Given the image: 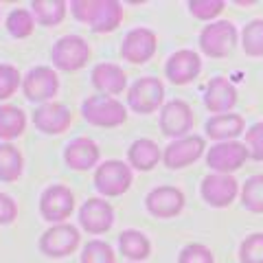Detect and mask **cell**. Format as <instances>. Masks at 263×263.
<instances>
[{
    "label": "cell",
    "instance_id": "6da1fadb",
    "mask_svg": "<svg viewBox=\"0 0 263 263\" xmlns=\"http://www.w3.org/2000/svg\"><path fill=\"white\" fill-rule=\"evenodd\" d=\"M70 11L95 33H112L123 22V5L117 0H72Z\"/></svg>",
    "mask_w": 263,
    "mask_h": 263
},
{
    "label": "cell",
    "instance_id": "7a4b0ae2",
    "mask_svg": "<svg viewBox=\"0 0 263 263\" xmlns=\"http://www.w3.org/2000/svg\"><path fill=\"white\" fill-rule=\"evenodd\" d=\"M81 114L90 125L97 127H119L127 121V110L121 101L112 97H103V95H95L84 99L81 103Z\"/></svg>",
    "mask_w": 263,
    "mask_h": 263
},
{
    "label": "cell",
    "instance_id": "3957f363",
    "mask_svg": "<svg viewBox=\"0 0 263 263\" xmlns=\"http://www.w3.org/2000/svg\"><path fill=\"white\" fill-rule=\"evenodd\" d=\"M90 60V44L79 35H64L51 48V62L57 70L75 72Z\"/></svg>",
    "mask_w": 263,
    "mask_h": 263
},
{
    "label": "cell",
    "instance_id": "277c9868",
    "mask_svg": "<svg viewBox=\"0 0 263 263\" xmlns=\"http://www.w3.org/2000/svg\"><path fill=\"white\" fill-rule=\"evenodd\" d=\"M95 186L105 197L123 195L132 186V167L123 160H105L95 171Z\"/></svg>",
    "mask_w": 263,
    "mask_h": 263
},
{
    "label": "cell",
    "instance_id": "5b68a950",
    "mask_svg": "<svg viewBox=\"0 0 263 263\" xmlns=\"http://www.w3.org/2000/svg\"><path fill=\"white\" fill-rule=\"evenodd\" d=\"M237 44V29L233 22L217 20L204 27L200 33V48L209 57H226Z\"/></svg>",
    "mask_w": 263,
    "mask_h": 263
},
{
    "label": "cell",
    "instance_id": "8992f818",
    "mask_svg": "<svg viewBox=\"0 0 263 263\" xmlns=\"http://www.w3.org/2000/svg\"><path fill=\"white\" fill-rule=\"evenodd\" d=\"M72 211H75V195L68 186L51 184L40 195V213L51 224H64V219H68Z\"/></svg>",
    "mask_w": 263,
    "mask_h": 263
},
{
    "label": "cell",
    "instance_id": "52a82bcc",
    "mask_svg": "<svg viewBox=\"0 0 263 263\" xmlns=\"http://www.w3.org/2000/svg\"><path fill=\"white\" fill-rule=\"evenodd\" d=\"M79 239V230L72 224H53L40 237V250L51 259H62L77 250Z\"/></svg>",
    "mask_w": 263,
    "mask_h": 263
},
{
    "label": "cell",
    "instance_id": "ba28073f",
    "mask_svg": "<svg viewBox=\"0 0 263 263\" xmlns=\"http://www.w3.org/2000/svg\"><path fill=\"white\" fill-rule=\"evenodd\" d=\"M60 90V77L48 66H35L22 79V92L33 103H48Z\"/></svg>",
    "mask_w": 263,
    "mask_h": 263
},
{
    "label": "cell",
    "instance_id": "9c48e42d",
    "mask_svg": "<svg viewBox=\"0 0 263 263\" xmlns=\"http://www.w3.org/2000/svg\"><path fill=\"white\" fill-rule=\"evenodd\" d=\"M164 101V86L156 77H141L132 84L127 92L129 108L138 114H154Z\"/></svg>",
    "mask_w": 263,
    "mask_h": 263
},
{
    "label": "cell",
    "instance_id": "30bf717a",
    "mask_svg": "<svg viewBox=\"0 0 263 263\" xmlns=\"http://www.w3.org/2000/svg\"><path fill=\"white\" fill-rule=\"evenodd\" d=\"M248 147L239 141H224L213 145L206 152V164L215 171V174H233V171L241 169L243 162L248 160Z\"/></svg>",
    "mask_w": 263,
    "mask_h": 263
},
{
    "label": "cell",
    "instance_id": "8fae6325",
    "mask_svg": "<svg viewBox=\"0 0 263 263\" xmlns=\"http://www.w3.org/2000/svg\"><path fill=\"white\" fill-rule=\"evenodd\" d=\"M158 48V37L147 27L132 29L121 42V57L129 64H147Z\"/></svg>",
    "mask_w": 263,
    "mask_h": 263
},
{
    "label": "cell",
    "instance_id": "7c38bea8",
    "mask_svg": "<svg viewBox=\"0 0 263 263\" xmlns=\"http://www.w3.org/2000/svg\"><path fill=\"white\" fill-rule=\"evenodd\" d=\"M193 129V110L182 99H174L160 110V132L169 138H184Z\"/></svg>",
    "mask_w": 263,
    "mask_h": 263
},
{
    "label": "cell",
    "instance_id": "4fadbf2b",
    "mask_svg": "<svg viewBox=\"0 0 263 263\" xmlns=\"http://www.w3.org/2000/svg\"><path fill=\"white\" fill-rule=\"evenodd\" d=\"M200 193L209 206L226 209L228 204L235 202L237 193H239V182L228 174H209L202 180Z\"/></svg>",
    "mask_w": 263,
    "mask_h": 263
},
{
    "label": "cell",
    "instance_id": "5bb4252c",
    "mask_svg": "<svg viewBox=\"0 0 263 263\" xmlns=\"http://www.w3.org/2000/svg\"><path fill=\"white\" fill-rule=\"evenodd\" d=\"M206 149L202 136H184V138H176L171 141L162 152V162L169 169H184L191 162H195Z\"/></svg>",
    "mask_w": 263,
    "mask_h": 263
},
{
    "label": "cell",
    "instance_id": "9a60e30c",
    "mask_svg": "<svg viewBox=\"0 0 263 263\" xmlns=\"http://www.w3.org/2000/svg\"><path fill=\"white\" fill-rule=\"evenodd\" d=\"M79 224L90 235L108 233L114 224V209L103 197H90L79 209Z\"/></svg>",
    "mask_w": 263,
    "mask_h": 263
},
{
    "label": "cell",
    "instance_id": "2e32d148",
    "mask_svg": "<svg viewBox=\"0 0 263 263\" xmlns=\"http://www.w3.org/2000/svg\"><path fill=\"white\" fill-rule=\"evenodd\" d=\"M145 206L158 219H171L182 213L184 209V193L176 186H156L145 197Z\"/></svg>",
    "mask_w": 263,
    "mask_h": 263
},
{
    "label": "cell",
    "instance_id": "e0dca14e",
    "mask_svg": "<svg viewBox=\"0 0 263 263\" xmlns=\"http://www.w3.org/2000/svg\"><path fill=\"white\" fill-rule=\"evenodd\" d=\"M72 123V112L66 103L60 101H48L37 105L33 112V125H35L42 134H64Z\"/></svg>",
    "mask_w": 263,
    "mask_h": 263
},
{
    "label": "cell",
    "instance_id": "ac0fdd59",
    "mask_svg": "<svg viewBox=\"0 0 263 263\" xmlns=\"http://www.w3.org/2000/svg\"><path fill=\"white\" fill-rule=\"evenodd\" d=\"M202 70V60L195 51H189V48H182V51H176L174 55L167 60L164 64V75L171 84L176 86H186L200 75Z\"/></svg>",
    "mask_w": 263,
    "mask_h": 263
},
{
    "label": "cell",
    "instance_id": "d6986e66",
    "mask_svg": "<svg viewBox=\"0 0 263 263\" xmlns=\"http://www.w3.org/2000/svg\"><path fill=\"white\" fill-rule=\"evenodd\" d=\"M99 158H101L99 145L92 138H86V136H79L75 141H70L64 149V162L75 171H88L97 167Z\"/></svg>",
    "mask_w": 263,
    "mask_h": 263
},
{
    "label": "cell",
    "instance_id": "ffe728a7",
    "mask_svg": "<svg viewBox=\"0 0 263 263\" xmlns=\"http://www.w3.org/2000/svg\"><path fill=\"white\" fill-rule=\"evenodd\" d=\"M237 103V88L224 77H213L204 92V105L213 114H226Z\"/></svg>",
    "mask_w": 263,
    "mask_h": 263
},
{
    "label": "cell",
    "instance_id": "44dd1931",
    "mask_svg": "<svg viewBox=\"0 0 263 263\" xmlns=\"http://www.w3.org/2000/svg\"><path fill=\"white\" fill-rule=\"evenodd\" d=\"M92 86L101 92L103 97H110V95H121L127 86V75L125 70L117 64H110V62H103V64H97L92 68Z\"/></svg>",
    "mask_w": 263,
    "mask_h": 263
},
{
    "label": "cell",
    "instance_id": "7402d4cb",
    "mask_svg": "<svg viewBox=\"0 0 263 263\" xmlns=\"http://www.w3.org/2000/svg\"><path fill=\"white\" fill-rule=\"evenodd\" d=\"M206 136L215 138V141L224 143V141H235L237 136L246 134V121L241 119V114L235 112H226V114H215L206 121Z\"/></svg>",
    "mask_w": 263,
    "mask_h": 263
},
{
    "label": "cell",
    "instance_id": "603a6c76",
    "mask_svg": "<svg viewBox=\"0 0 263 263\" xmlns=\"http://www.w3.org/2000/svg\"><path fill=\"white\" fill-rule=\"evenodd\" d=\"M160 160H162V152L152 138H138L127 149V162L136 171H152Z\"/></svg>",
    "mask_w": 263,
    "mask_h": 263
},
{
    "label": "cell",
    "instance_id": "cb8c5ba5",
    "mask_svg": "<svg viewBox=\"0 0 263 263\" xmlns=\"http://www.w3.org/2000/svg\"><path fill=\"white\" fill-rule=\"evenodd\" d=\"M119 250L123 257H127L132 261H145L152 254V243L145 233L127 228L119 235Z\"/></svg>",
    "mask_w": 263,
    "mask_h": 263
},
{
    "label": "cell",
    "instance_id": "d4e9b609",
    "mask_svg": "<svg viewBox=\"0 0 263 263\" xmlns=\"http://www.w3.org/2000/svg\"><path fill=\"white\" fill-rule=\"evenodd\" d=\"M24 129H27V114L18 105H0V141L9 143L22 136Z\"/></svg>",
    "mask_w": 263,
    "mask_h": 263
},
{
    "label": "cell",
    "instance_id": "484cf974",
    "mask_svg": "<svg viewBox=\"0 0 263 263\" xmlns=\"http://www.w3.org/2000/svg\"><path fill=\"white\" fill-rule=\"evenodd\" d=\"M66 11H68V5L64 0H35L31 5V13L35 18L37 24L42 27H55L66 18Z\"/></svg>",
    "mask_w": 263,
    "mask_h": 263
},
{
    "label": "cell",
    "instance_id": "4316f807",
    "mask_svg": "<svg viewBox=\"0 0 263 263\" xmlns=\"http://www.w3.org/2000/svg\"><path fill=\"white\" fill-rule=\"evenodd\" d=\"M24 171V158L18 147L11 143H0V180L15 182Z\"/></svg>",
    "mask_w": 263,
    "mask_h": 263
},
{
    "label": "cell",
    "instance_id": "83f0119b",
    "mask_svg": "<svg viewBox=\"0 0 263 263\" xmlns=\"http://www.w3.org/2000/svg\"><path fill=\"white\" fill-rule=\"evenodd\" d=\"M5 27L9 31L11 37L24 40V37L31 35L33 29H35V18H33V13L27 9H13L9 15H7Z\"/></svg>",
    "mask_w": 263,
    "mask_h": 263
},
{
    "label": "cell",
    "instance_id": "f1b7e54d",
    "mask_svg": "<svg viewBox=\"0 0 263 263\" xmlns=\"http://www.w3.org/2000/svg\"><path fill=\"white\" fill-rule=\"evenodd\" d=\"M241 204L250 213H263V174L250 176L241 186Z\"/></svg>",
    "mask_w": 263,
    "mask_h": 263
},
{
    "label": "cell",
    "instance_id": "f546056e",
    "mask_svg": "<svg viewBox=\"0 0 263 263\" xmlns=\"http://www.w3.org/2000/svg\"><path fill=\"white\" fill-rule=\"evenodd\" d=\"M241 48L246 55H263V20H250L241 31Z\"/></svg>",
    "mask_w": 263,
    "mask_h": 263
},
{
    "label": "cell",
    "instance_id": "4dcf8cb0",
    "mask_svg": "<svg viewBox=\"0 0 263 263\" xmlns=\"http://www.w3.org/2000/svg\"><path fill=\"white\" fill-rule=\"evenodd\" d=\"M114 250L110 243H105L101 239H92L84 246L81 252V263H114Z\"/></svg>",
    "mask_w": 263,
    "mask_h": 263
},
{
    "label": "cell",
    "instance_id": "1f68e13d",
    "mask_svg": "<svg viewBox=\"0 0 263 263\" xmlns=\"http://www.w3.org/2000/svg\"><path fill=\"white\" fill-rule=\"evenodd\" d=\"M241 263H263V233L248 235L239 246Z\"/></svg>",
    "mask_w": 263,
    "mask_h": 263
},
{
    "label": "cell",
    "instance_id": "d6a6232c",
    "mask_svg": "<svg viewBox=\"0 0 263 263\" xmlns=\"http://www.w3.org/2000/svg\"><path fill=\"white\" fill-rule=\"evenodd\" d=\"M18 86H22V77L18 68L11 64H0V101L13 97Z\"/></svg>",
    "mask_w": 263,
    "mask_h": 263
},
{
    "label": "cell",
    "instance_id": "836d02e7",
    "mask_svg": "<svg viewBox=\"0 0 263 263\" xmlns=\"http://www.w3.org/2000/svg\"><path fill=\"white\" fill-rule=\"evenodd\" d=\"M224 7L226 3H221V0H191L189 3V11L197 20H213L224 11Z\"/></svg>",
    "mask_w": 263,
    "mask_h": 263
},
{
    "label": "cell",
    "instance_id": "e575fe53",
    "mask_svg": "<svg viewBox=\"0 0 263 263\" xmlns=\"http://www.w3.org/2000/svg\"><path fill=\"white\" fill-rule=\"evenodd\" d=\"M178 263H215L211 248L204 243H189L178 254Z\"/></svg>",
    "mask_w": 263,
    "mask_h": 263
},
{
    "label": "cell",
    "instance_id": "d590c367",
    "mask_svg": "<svg viewBox=\"0 0 263 263\" xmlns=\"http://www.w3.org/2000/svg\"><path fill=\"white\" fill-rule=\"evenodd\" d=\"M246 147H248L250 158L263 160V121L248 127V132H246Z\"/></svg>",
    "mask_w": 263,
    "mask_h": 263
},
{
    "label": "cell",
    "instance_id": "8d00e7d4",
    "mask_svg": "<svg viewBox=\"0 0 263 263\" xmlns=\"http://www.w3.org/2000/svg\"><path fill=\"white\" fill-rule=\"evenodd\" d=\"M18 217V204L13 202L11 195L0 193V226H9Z\"/></svg>",
    "mask_w": 263,
    "mask_h": 263
}]
</instances>
